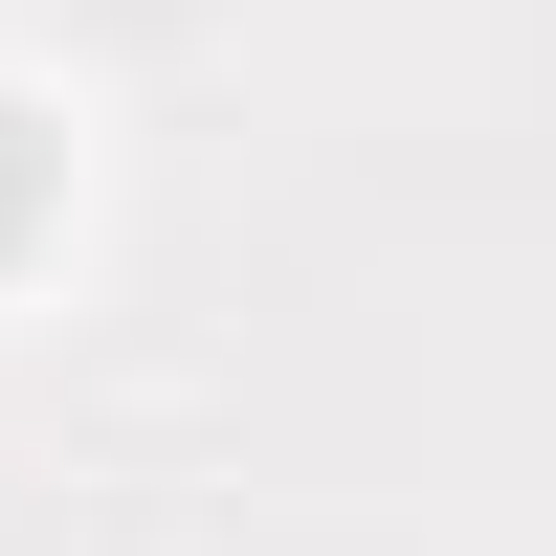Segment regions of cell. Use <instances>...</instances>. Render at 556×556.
I'll return each instance as SVG.
<instances>
[{
  "label": "cell",
  "mask_w": 556,
  "mask_h": 556,
  "mask_svg": "<svg viewBox=\"0 0 556 556\" xmlns=\"http://www.w3.org/2000/svg\"><path fill=\"white\" fill-rule=\"evenodd\" d=\"M45 223V134H23V89H0V245Z\"/></svg>",
  "instance_id": "cell-1"
}]
</instances>
